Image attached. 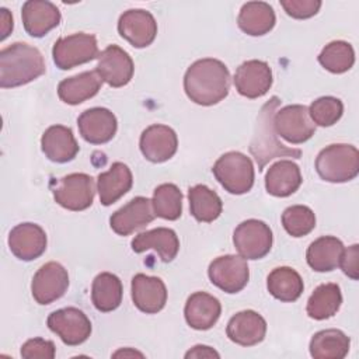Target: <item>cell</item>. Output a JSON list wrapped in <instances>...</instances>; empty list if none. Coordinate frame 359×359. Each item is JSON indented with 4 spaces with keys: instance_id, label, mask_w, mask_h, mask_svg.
Listing matches in <instances>:
<instances>
[{
    "instance_id": "1",
    "label": "cell",
    "mask_w": 359,
    "mask_h": 359,
    "mask_svg": "<svg viewBox=\"0 0 359 359\" xmlns=\"http://www.w3.org/2000/svg\"><path fill=\"white\" fill-rule=\"evenodd\" d=\"M184 90L191 101L210 107L224 100L230 90V73L226 65L213 57L194 62L184 76Z\"/></svg>"
},
{
    "instance_id": "2",
    "label": "cell",
    "mask_w": 359,
    "mask_h": 359,
    "mask_svg": "<svg viewBox=\"0 0 359 359\" xmlns=\"http://www.w3.org/2000/svg\"><path fill=\"white\" fill-rule=\"evenodd\" d=\"M42 53L25 42H15L0 52V87L28 84L45 73Z\"/></svg>"
},
{
    "instance_id": "3",
    "label": "cell",
    "mask_w": 359,
    "mask_h": 359,
    "mask_svg": "<svg viewBox=\"0 0 359 359\" xmlns=\"http://www.w3.org/2000/svg\"><path fill=\"white\" fill-rule=\"evenodd\" d=\"M279 104L280 100L273 95L268 102L264 104L257 118L255 130L250 143V153L255 158L259 171H262L266 163H269V160L275 157L300 158L302 156V151L299 149L286 147L276 139L278 135L273 129V115Z\"/></svg>"
},
{
    "instance_id": "4",
    "label": "cell",
    "mask_w": 359,
    "mask_h": 359,
    "mask_svg": "<svg viewBox=\"0 0 359 359\" xmlns=\"http://www.w3.org/2000/svg\"><path fill=\"white\" fill-rule=\"evenodd\" d=\"M316 171L328 182L351 181L359 172V151L352 144H330L318 153Z\"/></svg>"
},
{
    "instance_id": "5",
    "label": "cell",
    "mask_w": 359,
    "mask_h": 359,
    "mask_svg": "<svg viewBox=\"0 0 359 359\" xmlns=\"http://www.w3.org/2000/svg\"><path fill=\"white\" fill-rule=\"evenodd\" d=\"M212 171L219 184L233 195H243L254 185L252 161L240 151H227L220 156Z\"/></svg>"
},
{
    "instance_id": "6",
    "label": "cell",
    "mask_w": 359,
    "mask_h": 359,
    "mask_svg": "<svg viewBox=\"0 0 359 359\" xmlns=\"http://www.w3.org/2000/svg\"><path fill=\"white\" fill-rule=\"evenodd\" d=\"M97 39L91 34L77 32L59 38L52 49L55 65L60 70H69L98 57Z\"/></svg>"
},
{
    "instance_id": "7",
    "label": "cell",
    "mask_w": 359,
    "mask_h": 359,
    "mask_svg": "<svg viewBox=\"0 0 359 359\" xmlns=\"http://www.w3.org/2000/svg\"><path fill=\"white\" fill-rule=\"evenodd\" d=\"M56 203L73 212H80L91 206L95 195V184L91 175L73 172L60 178L52 188Z\"/></svg>"
},
{
    "instance_id": "8",
    "label": "cell",
    "mask_w": 359,
    "mask_h": 359,
    "mask_svg": "<svg viewBox=\"0 0 359 359\" xmlns=\"http://www.w3.org/2000/svg\"><path fill=\"white\" fill-rule=\"evenodd\" d=\"M272 230L269 226L257 219L241 222L234 233L233 243L240 257L244 259H261L272 248Z\"/></svg>"
},
{
    "instance_id": "9",
    "label": "cell",
    "mask_w": 359,
    "mask_h": 359,
    "mask_svg": "<svg viewBox=\"0 0 359 359\" xmlns=\"http://www.w3.org/2000/svg\"><path fill=\"white\" fill-rule=\"evenodd\" d=\"M273 129L278 136L293 144L307 142L316 132L309 108L304 105H286L273 115Z\"/></svg>"
},
{
    "instance_id": "10",
    "label": "cell",
    "mask_w": 359,
    "mask_h": 359,
    "mask_svg": "<svg viewBox=\"0 0 359 359\" xmlns=\"http://www.w3.org/2000/svg\"><path fill=\"white\" fill-rule=\"evenodd\" d=\"M46 323L49 330L69 346L86 342L91 334L88 317L77 307L59 309L49 314Z\"/></svg>"
},
{
    "instance_id": "11",
    "label": "cell",
    "mask_w": 359,
    "mask_h": 359,
    "mask_svg": "<svg viewBox=\"0 0 359 359\" xmlns=\"http://www.w3.org/2000/svg\"><path fill=\"white\" fill-rule=\"evenodd\" d=\"M208 275L210 282L223 292L237 293L248 283L250 269L243 257L223 255L210 262Z\"/></svg>"
},
{
    "instance_id": "12",
    "label": "cell",
    "mask_w": 359,
    "mask_h": 359,
    "mask_svg": "<svg viewBox=\"0 0 359 359\" xmlns=\"http://www.w3.org/2000/svg\"><path fill=\"white\" fill-rule=\"evenodd\" d=\"M69 287V275L63 265L50 261L42 265L32 278L31 292L38 304H50L60 299Z\"/></svg>"
},
{
    "instance_id": "13",
    "label": "cell",
    "mask_w": 359,
    "mask_h": 359,
    "mask_svg": "<svg viewBox=\"0 0 359 359\" xmlns=\"http://www.w3.org/2000/svg\"><path fill=\"white\" fill-rule=\"evenodd\" d=\"M97 73L111 87H123L133 77L135 65L132 57L118 45L107 46L98 55Z\"/></svg>"
},
{
    "instance_id": "14",
    "label": "cell",
    "mask_w": 359,
    "mask_h": 359,
    "mask_svg": "<svg viewBox=\"0 0 359 359\" xmlns=\"http://www.w3.org/2000/svg\"><path fill=\"white\" fill-rule=\"evenodd\" d=\"M118 32L132 46L146 48L157 35V22L150 11L132 8L119 17Z\"/></svg>"
},
{
    "instance_id": "15",
    "label": "cell",
    "mask_w": 359,
    "mask_h": 359,
    "mask_svg": "<svg viewBox=\"0 0 359 359\" xmlns=\"http://www.w3.org/2000/svg\"><path fill=\"white\" fill-rule=\"evenodd\" d=\"M233 81L236 90L243 97L259 98L272 86V70L264 60H247L237 67Z\"/></svg>"
},
{
    "instance_id": "16",
    "label": "cell",
    "mask_w": 359,
    "mask_h": 359,
    "mask_svg": "<svg viewBox=\"0 0 359 359\" xmlns=\"http://www.w3.org/2000/svg\"><path fill=\"white\" fill-rule=\"evenodd\" d=\"M154 216L151 201L144 196H136L112 213L109 226L116 234L129 236L151 223Z\"/></svg>"
},
{
    "instance_id": "17",
    "label": "cell",
    "mask_w": 359,
    "mask_h": 359,
    "mask_svg": "<svg viewBox=\"0 0 359 359\" xmlns=\"http://www.w3.org/2000/svg\"><path fill=\"white\" fill-rule=\"evenodd\" d=\"M77 126L86 142L91 144H104L115 136L118 122L116 116L109 109L95 107L81 112L77 118Z\"/></svg>"
},
{
    "instance_id": "18",
    "label": "cell",
    "mask_w": 359,
    "mask_h": 359,
    "mask_svg": "<svg viewBox=\"0 0 359 359\" xmlns=\"http://www.w3.org/2000/svg\"><path fill=\"white\" fill-rule=\"evenodd\" d=\"M8 247L21 261L36 259L46 250L45 230L35 223H20L8 234Z\"/></svg>"
},
{
    "instance_id": "19",
    "label": "cell",
    "mask_w": 359,
    "mask_h": 359,
    "mask_svg": "<svg viewBox=\"0 0 359 359\" xmlns=\"http://www.w3.org/2000/svg\"><path fill=\"white\" fill-rule=\"evenodd\" d=\"M178 147V137L174 129L167 125H151L142 132L140 151L151 163L170 160Z\"/></svg>"
},
{
    "instance_id": "20",
    "label": "cell",
    "mask_w": 359,
    "mask_h": 359,
    "mask_svg": "<svg viewBox=\"0 0 359 359\" xmlns=\"http://www.w3.org/2000/svg\"><path fill=\"white\" fill-rule=\"evenodd\" d=\"M226 334L237 345L254 346L265 338L266 321L254 310H243L229 320Z\"/></svg>"
},
{
    "instance_id": "21",
    "label": "cell",
    "mask_w": 359,
    "mask_h": 359,
    "mask_svg": "<svg viewBox=\"0 0 359 359\" xmlns=\"http://www.w3.org/2000/svg\"><path fill=\"white\" fill-rule=\"evenodd\" d=\"M22 24L28 35L34 38H42L50 29L59 25L60 11L59 8L46 0H28L21 8Z\"/></svg>"
},
{
    "instance_id": "22",
    "label": "cell",
    "mask_w": 359,
    "mask_h": 359,
    "mask_svg": "<svg viewBox=\"0 0 359 359\" xmlns=\"http://www.w3.org/2000/svg\"><path fill=\"white\" fill-rule=\"evenodd\" d=\"M132 300L135 306L146 313L156 314L164 309L167 302V289L157 276L137 273L132 278Z\"/></svg>"
},
{
    "instance_id": "23",
    "label": "cell",
    "mask_w": 359,
    "mask_h": 359,
    "mask_svg": "<svg viewBox=\"0 0 359 359\" xmlns=\"http://www.w3.org/2000/svg\"><path fill=\"white\" fill-rule=\"evenodd\" d=\"M220 313H222L220 302L215 296L206 292L192 293L188 297L184 309V314L188 325L199 331L212 328L217 323Z\"/></svg>"
},
{
    "instance_id": "24",
    "label": "cell",
    "mask_w": 359,
    "mask_h": 359,
    "mask_svg": "<svg viewBox=\"0 0 359 359\" xmlns=\"http://www.w3.org/2000/svg\"><path fill=\"white\" fill-rule=\"evenodd\" d=\"M41 147L45 156L53 163L72 161L79 153V144L72 129L63 125L49 126L41 137Z\"/></svg>"
},
{
    "instance_id": "25",
    "label": "cell",
    "mask_w": 359,
    "mask_h": 359,
    "mask_svg": "<svg viewBox=\"0 0 359 359\" xmlns=\"http://www.w3.org/2000/svg\"><path fill=\"white\" fill-rule=\"evenodd\" d=\"M132 250L137 254L153 248L157 251L163 262H171L180 250V240L174 230L167 227H157L139 233L130 243Z\"/></svg>"
},
{
    "instance_id": "26",
    "label": "cell",
    "mask_w": 359,
    "mask_h": 359,
    "mask_svg": "<svg viewBox=\"0 0 359 359\" xmlns=\"http://www.w3.org/2000/svg\"><path fill=\"white\" fill-rule=\"evenodd\" d=\"M302 172L296 163L280 160L272 164L265 174V188L272 196L286 198L302 185Z\"/></svg>"
},
{
    "instance_id": "27",
    "label": "cell",
    "mask_w": 359,
    "mask_h": 359,
    "mask_svg": "<svg viewBox=\"0 0 359 359\" xmlns=\"http://www.w3.org/2000/svg\"><path fill=\"white\" fill-rule=\"evenodd\" d=\"M102 79L97 70L83 72L73 77L65 79L57 86L59 98L69 105H79L93 98L101 88Z\"/></svg>"
},
{
    "instance_id": "28",
    "label": "cell",
    "mask_w": 359,
    "mask_h": 359,
    "mask_svg": "<svg viewBox=\"0 0 359 359\" xmlns=\"http://www.w3.org/2000/svg\"><path fill=\"white\" fill-rule=\"evenodd\" d=\"M132 184L133 177L129 167L121 161L112 163L107 172L98 175L100 202L104 206L112 205L132 188Z\"/></svg>"
},
{
    "instance_id": "29",
    "label": "cell",
    "mask_w": 359,
    "mask_h": 359,
    "mask_svg": "<svg viewBox=\"0 0 359 359\" xmlns=\"http://www.w3.org/2000/svg\"><path fill=\"white\" fill-rule=\"evenodd\" d=\"M344 244L334 236H323L314 240L306 252L309 266L317 272H330L339 266Z\"/></svg>"
},
{
    "instance_id": "30",
    "label": "cell",
    "mask_w": 359,
    "mask_h": 359,
    "mask_svg": "<svg viewBox=\"0 0 359 359\" xmlns=\"http://www.w3.org/2000/svg\"><path fill=\"white\" fill-rule=\"evenodd\" d=\"M276 22L273 8L265 1H248L243 4L237 24L238 28L251 36L268 34Z\"/></svg>"
},
{
    "instance_id": "31",
    "label": "cell",
    "mask_w": 359,
    "mask_h": 359,
    "mask_svg": "<svg viewBox=\"0 0 359 359\" xmlns=\"http://www.w3.org/2000/svg\"><path fill=\"white\" fill-rule=\"evenodd\" d=\"M349 346L351 339L341 330H323L313 335L310 355L314 359H342L348 355Z\"/></svg>"
},
{
    "instance_id": "32",
    "label": "cell",
    "mask_w": 359,
    "mask_h": 359,
    "mask_svg": "<svg viewBox=\"0 0 359 359\" xmlns=\"http://www.w3.org/2000/svg\"><path fill=\"white\" fill-rule=\"evenodd\" d=\"M266 287L275 299L290 303L300 297L304 285L297 271L290 266H278L268 275Z\"/></svg>"
},
{
    "instance_id": "33",
    "label": "cell",
    "mask_w": 359,
    "mask_h": 359,
    "mask_svg": "<svg viewBox=\"0 0 359 359\" xmlns=\"http://www.w3.org/2000/svg\"><path fill=\"white\" fill-rule=\"evenodd\" d=\"M122 282L111 272L98 273L91 285V300L98 311L108 313L119 307L122 302Z\"/></svg>"
},
{
    "instance_id": "34",
    "label": "cell",
    "mask_w": 359,
    "mask_h": 359,
    "mask_svg": "<svg viewBox=\"0 0 359 359\" xmlns=\"http://www.w3.org/2000/svg\"><path fill=\"white\" fill-rule=\"evenodd\" d=\"M341 303L342 294L339 286L337 283H323L309 297L306 311L310 318L327 320L337 314Z\"/></svg>"
},
{
    "instance_id": "35",
    "label": "cell",
    "mask_w": 359,
    "mask_h": 359,
    "mask_svg": "<svg viewBox=\"0 0 359 359\" xmlns=\"http://www.w3.org/2000/svg\"><path fill=\"white\" fill-rule=\"evenodd\" d=\"M188 199L191 215L198 222L210 223L216 220L223 210V203L219 195L202 184L188 189Z\"/></svg>"
},
{
    "instance_id": "36",
    "label": "cell",
    "mask_w": 359,
    "mask_h": 359,
    "mask_svg": "<svg viewBox=\"0 0 359 359\" xmlns=\"http://www.w3.org/2000/svg\"><path fill=\"white\" fill-rule=\"evenodd\" d=\"M318 62L331 73H345L355 63V52L351 43L345 41H332L323 48L318 55Z\"/></svg>"
},
{
    "instance_id": "37",
    "label": "cell",
    "mask_w": 359,
    "mask_h": 359,
    "mask_svg": "<svg viewBox=\"0 0 359 359\" xmlns=\"http://www.w3.org/2000/svg\"><path fill=\"white\" fill-rule=\"evenodd\" d=\"M154 215L165 220H177L182 212V194L174 184H161L153 192Z\"/></svg>"
},
{
    "instance_id": "38",
    "label": "cell",
    "mask_w": 359,
    "mask_h": 359,
    "mask_svg": "<svg viewBox=\"0 0 359 359\" xmlns=\"http://www.w3.org/2000/svg\"><path fill=\"white\" fill-rule=\"evenodd\" d=\"M282 224L292 237H303L316 227V215L309 206L293 205L283 210Z\"/></svg>"
},
{
    "instance_id": "39",
    "label": "cell",
    "mask_w": 359,
    "mask_h": 359,
    "mask_svg": "<svg viewBox=\"0 0 359 359\" xmlns=\"http://www.w3.org/2000/svg\"><path fill=\"white\" fill-rule=\"evenodd\" d=\"M344 114V104L339 98L325 95L320 97L311 102L309 108V115L313 123L318 126H332L337 123Z\"/></svg>"
},
{
    "instance_id": "40",
    "label": "cell",
    "mask_w": 359,
    "mask_h": 359,
    "mask_svg": "<svg viewBox=\"0 0 359 359\" xmlns=\"http://www.w3.org/2000/svg\"><path fill=\"white\" fill-rule=\"evenodd\" d=\"M280 6L287 15L296 20H304L316 15L321 7L320 0H280Z\"/></svg>"
},
{
    "instance_id": "41",
    "label": "cell",
    "mask_w": 359,
    "mask_h": 359,
    "mask_svg": "<svg viewBox=\"0 0 359 359\" xmlns=\"http://www.w3.org/2000/svg\"><path fill=\"white\" fill-rule=\"evenodd\" d=\"M55 344L52 341L43 339V338H32L28 339L21 346V356L25 359H53L55 358Z\"/></svg>"
},
{
    "instance_id": "42",
    "label": "cell",
    "mask_w": 359,
    "mask_h": 359,
    "mask_svg": "<svg viewBox=\"0 0 359 359\" xmlns=\"http://www.w3.org/2000/svg\"><path fill=\"white\" fill-rule=\"evenodd\" d=\"M358 261H359V245L353 244L344 250L339 266L344 271L346 276L356 280L359 278V269H358Z\"/></svg>"
},
{
    "instance_id": "43",
    "label": "cell",
    "mask_w": 359,
    "mask_h": 359,
    "mask_svg": "<svg viewBox=\"0 0 359 359\" xmlns=\"http://www.w3.org/2000/svg\"><path fill=\"white\" fill-rule=\"evenodd\" d=\"M220 355L210 346L195 345L191 351L185 353V358H219Z\"/></svg>"
},
{
    "instance_id": "44",
    "label": "cell",
    "mask_w": 359,
    "mask_h": 359,
    "mask_svg": "<svg viewBox=\"0 0 359 359\" xmlns=\"http://www.w3.org/2000/svg\"><path fill=\"white\" fill-rule=\"evenodd\" d=\"M0 20H1V41H3L13 31V17L7 8H0Z\"/></svg>"
},
{
    "instance_id": "45",
    "label": "cell",
    "mask_w": 359,
    "mask_h": 359,
    "mask_svg": "<svg viewBox=\"0 0 359 359\" xmlns=\"http://www.w3.org/2000/svg\"><path fill=\"white\" fill-rule=\"evenodd\" d=\"M121 355H123V356H128V355H132V356H135V355L143 356L142 353H139V352H136V351H118V352L114 353V356H121Z\"/></svg>"
}]
</instances>
